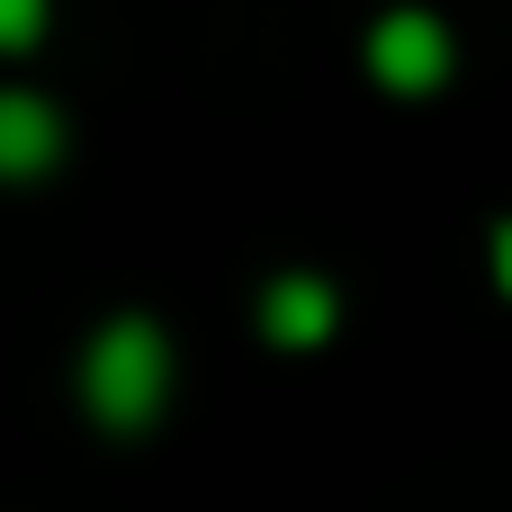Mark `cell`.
<instances>
[{
    "mask_svg": "<svg viewBox=\"0 0 512 512\" xmlns=\"http://www.w3.org/2000/svg\"><path fill=\"white\" fill-rule=\"evenodd\" d=\"M369 72H378L387 90H405V99L441 90V81H450V27H441L432 9H387V18L369 27Z\"/></svg>",
    "mask_w": 512,
    "mask_h": 512,
    "instance_id": "2",
    "label": "cell"
},
{
    "mask_svg": "<svg viewBox=\"0 0 512 512\" xmlns=\"http://www.w3.org/2000/svg\"><path fill=\"white\" fill-rule=\"evenodd\" d=\"M54 153H63V117H54L45 99L9 90V99H0V171L36 180V171H54Z\"/></svg>",
    "mask_w": 512,
    "mask_h": 512,
    "instance_id": "3",
    "label": "cell"
},
{
    "mask_svg": "<svg viewBox=\"0 0 512 512\" xmlns=\"http://www.w3.org/2000/svg\"><path fill=\"white\" fill-rule=\"evenodd\" d=\"M261 333L288 342V351H315V342L333 333V288H324V279H279V288L261 297Z\"/></svg>",
    "mask_w": 512,
    "mask_h": 512,
    "instance_id": "4",
    "label": "cell"
},
{
    "mask_svg": "<svg viewBox=\"0 0 512 512\" xmlns=\"http://www.w3.org/2000/svg\"><path fill=\"white\" fill-rule=\"evenodd\" d=\"M45 27V0H0V45H36Z\"/></svg>",
    "mask_w": 512,
    "mask_h": 512,
    "instance_id": "5",
    "label": "cell"
},
{
    "mask_svg": "<svg viewBox=\"0 0 512 512\" xmlns=\"http://www.w3.org/2000/svg\"><path fill=\"white\" fill-rule=\"evenodd\" d=\"M81 396H90V414L108 432H144L162 414V396H171V342H162V324L117 315L90 342V360H81Z\"/></svg>",
    "mask_w": 512,
    "mask_h": 512,
    "instance_id": "1",
    "label": "cell"
},
{
    "mask_svg": "<svg viewBox=\"0 0 512 512\" xmlns=\"http://www.w3.org/2000/svg\"><path fill=\"white\" fill-rule=\"evenodd\" d=\"M495 279H504V297H512V216L495 225Z\"/></svg>",
    "mask_w": 512,
    "mask_h": 512,
    "instance_id": "6",
    "label": "cell"
}]
</instances>
